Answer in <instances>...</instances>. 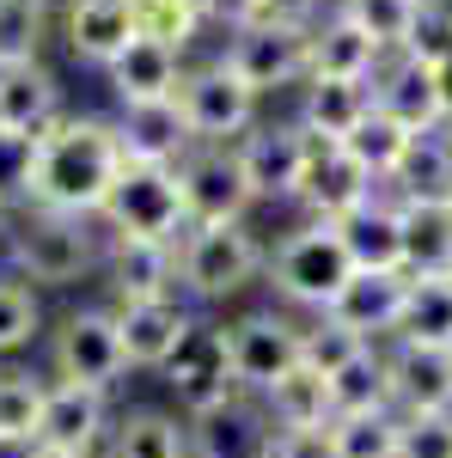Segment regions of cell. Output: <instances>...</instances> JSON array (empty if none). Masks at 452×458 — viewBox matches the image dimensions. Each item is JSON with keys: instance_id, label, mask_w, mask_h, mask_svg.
<instances>
[{"instance_id": "cell-1", "label": "cell", "mask_w": 452, "mask_h": 458, "mask_svg": "<svg viewBox=\"0 0 452 458\" xmlns=\"http://www.w3.org/2000/svg\"><path fill=\"white\" fill-rule=\"evenodd\" d=\"M123 165L129 159H123V141H116V116L68 110L43 141H31V172H25V202L19 208L98 220Z\"/></svg>"}, {"instance_id": "cell-2", "label": "cell", "mask_w": 452, "mask_h": 458, "mask_svg": "<svg viewBox=\"0 0 452 458\" xmlns=\"http://www.w3.org/2000/svg\"><path fill=\"white\" fill-rule=\"evenodd\" d=\"M6 276L43 287H80L105 269V226L80 214H49V208H13L6 220Z\"/></svg>"}, {"instance_id": "cell-3", "label": "cell", "mask_w": 452, "mask_h": 458, "mask_svg": "<svg viewBox=\"0 0 452 458\" xmlns=\"http://www.w3.org/2000/svg\"><path fill=\"white\" fill-rule=\"evenodd\" d=\"M257 282H269V245L257 239L251 220H233V226H190V233L177 239V293H183L196 312L233 306V300H244Z\"/></svg>"}, {"instance_id": "cell-4", "label": "cell", "mask_w": 452, "mask_h": 458, "mask_svg": "<svg viewBox=\"0 0 452 458\" xmlns=\"http://www.w3.org/2000/svg\"><path fill=\"white\" fill-rule=\"evenodd\" d=\"M348 276H354V263H348L337 226H324V220H300V226L269 250V287H276L281 306L300 312V318L330 312L337 293L348 287Z\"/></svg>"}, {"instance_id": "cell-5", "label": "cell", "mask_w": 452, "mask_h": 458, "mask_svg": "<svg viewBox=\"0 0 452 458\" xmlns=\"http://www.w3.org/2000/svg\"><path fill=\"white\" fill-rule=\"evenodd\" d=\"M220 343H226V367H233L239 391L263 397L306 360V318L287 306H251V312L220 318Z\"/></svg>"}, {"instance_id": "cell-6", "label": "cell", "mask_w": 452, "mask_h": 458, "mask_svg": "<svg viewBox=\"0 0 452 458\" xmlns=\"http://www.w3.org/2000/svg\"><path fill=\"white\" fill-rule=\"evenodd\" d=\"M49 379L55 386H86V391H116L129 379V354H123V330L105 300L73 306L49 324Z\"/></svg>"}, {"instance_id": "cell-7", "label": "cell", "mask_w": 452, "mask_h": 458, "mask_svg": "<svg viewBox=\"0 0 452 458\" xmlns=\"http://www.w3.org/2000/svg\"><path fill=\"white\" fill-rule=\"evenodd\" d=\"M105 239H159L177 245L190 233V214H183V190H177V165H141L129 159L110 202L98 208Z\"/></svg>"}, {"instance_id": "cell-8", "label": "cell", "mask_w": 452, "mask_h": 458, "mask_svg": "<svg viewBox=\"0 0 452 458\" xmlns=\"http://www.w3.org/2000/svg\"><path fill=\"white\" fill-rule=\"evenodd\" d=\"M177 110H183V129H190L196 147H233V141H244V135L263 123V98H257L220 55L183 68Z\"/></svg>"}, {"instance_id": "cell-9", "label": "cell", "mask_w": 452, "mask_h": 458, "mask_svg": "<svg viewBox=\"0 0 452 458\" xmlns=\"http://www.w3.org/2000/svg\"><path fill=\"white\" fill-rule=\"evenodd\" d=\"M220 62L239 73L257 98H269L281 86H306L312 73V25H294V19H251L239 31H226Z\"/></svg>"}, {"instance_id": "cell-10", "label": "cell", "mask_w": 452, "mask_h": 458, "mask_svg": "<svg viewBox=\"0 0 452 458\" xmlns=\"http://www.w3.org/2000/svg\"><path fill=\"white\" fill-rule=\"evenodd\" d=\"M177 190H183L190 226H233V220H251L257 208L233 147H190L177 159Z\"/></svg>"}, {"instance_id": "cell-11", "label": "cell", "mask_w": 452, "mask_h": 458, "mask_svg": "<svg viewBox=\"0 0 452 458\" xmlns=\"http://www.w3.org/2000/svg\"><path fill=\"white\" fill-rule=\"evenodd\" d=\"M116 312V330H123V354H129V373H159L183 336L202 324V312L183 300V293H166V300H105Z\"/></svg>"}, {"instance_id": "cell-12", "label": "cell", "mask_w": 452, "mask_h": 458, "mask_svg": "<svg viewBox=\"0 0 452 458\" xmlns=\"http://www.w3.org/2000/svg\"><path fill=\"white\" fill-rule=\"evenodd\" d=\"M159 379L166 391L177 397V416L190 422V416H202L214 403H226V397H239V379H233V367H226V343H220V324L202 318L190 336H183V349L159 367Z\"/></svg>"}, {"instance_id": "cell-13", "label": "cell", "mask_w": 452, "mask_h": 458, "mask_svg": "<svg viewBox=\"0 0 452 458\" xmlns=\"http://www.w3.org/2000/svg\"><path fill=\"white\" fill-rule=\"evenodd\" d=\"M373 196H380V183L348 159L343 141L306 135V172H300V196H294V202L306 208V220L337 226L343 214H354L361 202H373Z\"/></svg>"}, {"instance_id": "cell-14", "label": "cell", "mask_w": 452, "mask_h": 458, "mask_svg": "<svg viewBox=\"0 0 452 458\" xmlns=\"http://www.w3.org/2000/svg\"><path fill=\"white\" fill-rule=\"evenodd\" d=\"M183 428H190V458H276V446H281L263 397H251V391L190 416Z\"/></svg>"}, {"instance_id": "cell-15", "label": "cell", "mask_w": 452, "mask_h": 458, "mask_svg": "<svg viewBox=\"0 0 452 458\" xmlns=\"http://www.w3.org/2000/svg\"><path fill=\"white\" fill-rule=\"evenodd\" d=\"M233 153H239L257 208L300 196V172H306V129L300 123H257L244 141H233Z\"/></svg>"}, {"instance_id": "cell-16", "label": "cell", "mask_w": 452, "mask_h": 458, "mask_svg": "<svg viewBox=\"0 0 452 458\" xmlns=\"http://www.w3.org/2000/svg\"><path fill=\"white\" fill-rule=\"evenodd\" d=\"M404 306H410V269H354L324 318L361 343H397Z\"/></svg>"}, {"instance_id": "cell-17", "label": "cell", "mask_w": 452, "mask_h": 458, "mask_svg": "<svg viewBox=\"0 0 452 458\" xmlns=\"http://www.w3.org/2000/svg\"><path fill=\"white\" fill-rule=\"evenodd\" d=\"M110 422H116L110 391L55 386V379H49L43 416H37V446H49V453H105Z\"/></svg>"}, {"instance_id": "cell-18", "label": "cell", "mask_w": 452, "mask_h": 458, "mask_svg": "<svg viewBox=\"0 0 452 458\" xmlns=\"http://www.w3.org/2000/svg\"><path fill=\"white\" fill-rule=\"evenodd\" d=\"M135 37H141L135 0H62V43H68L73 62L110 68Z\"/></svg>"}, {"instance_id": "cell-19", "label": "cell", "mask_w": 452, "mask_h": 458, "mask_svg": "<svg viewBox=\"0 0 452 458\" xmlns=\"http://www.w3.org/2000/svg\"><path fill=\"white\" fill-rule=\"evenodd\" d=\"M105 300H166L177 293V245L159 239H105Z\"/></svg>"}, {"instance_id": "cell-20", "label": "cell", "mask_w": 452, "mask_h": 458, "mask_svg": "<svg viewBox=\"0 0 452 458\" xmlns=\"http://www.w3.org/2000/svg\"><path fill=\"white\" fill-rule=\"evenodd\" d=\"M373 105L385 116H397L410 135H434V129H447L440 123V86H434V62H422V55H385V68L373 73Z\"/></svg>"}, {"instance_id": "cell-21", "label": "cell", "mask_w": 452, "mask_h": 458, "mask_svg": "<svg viewBox=\"0 0 452 458\" xmlns=\"http://www.w3.org/2000/svg\"><path fill=\"white\" fill-rule=\"evenodd\" d=\"M62 116H68V105H62V80L43 68V62L0 68V135L43 141Z\"/></svg>"}, {"instance_id": "cell-22", "label": "cell", "mask_w": 452, "mask_h": 458, "mask_svg": "<svg viewBox=\"0 0 452 458\" xmlns=\"http://www.w3.org/2000/svg\"><path fill=\"white\" fill-rule=\"evenodd\" d=\"M105 86H110V98H116V110L166 105V98H177V86H183V55L166 49V43H153V37H135L105 68Z\"/></svg>"}, {"instance_id": "cell-23", "label": "cell", "mask_w": 452, "mask_h": 458, "mask_svg": "<svg viewBox=\"0 0 452 458\" xmlns=\"http://www.w3.org/2000/svg\"><path fill=\"white\" fill-rule=\"evenodd\" d=\"M380 68H385V49L343 6H324L312 19V73L306 80H373Z\"/></svg>"}, {"instance_id": "cell-24", "label": "cell", "mask_w": 452, "mask_h": 458, "mask_svg": "<svg viewBox=\"0 0 452 458\" xmlns=\"http://www.w3.org/2000/svg\"><path fill=\"white\" fill-rule=\"evenodd\" d=\"M263 410H269V422H276L281 440H324V428L337 422V410H330V379L318 373V367H294L287 379L263 391Z\"/></svg>"}, {"instance_id": "cell-25", "label": "cell", "mask_w": 452, "mask_h": 458, "mask_svg": "<svg viewBox=\"0 0 452 458\" xmlns=\"http://www.w3.org/2000/svg\"><path fill=\"white\" fill-rule=\"evenodd\" d=\"M391 410L397 416L452 410V349L391 343Z\"/></svg>"}, {"instance_id": "cell-26", "label": "cell", "mask_w": 452, "mask_h": 458, "mask_svg": "<svg viewBox=\"0 0 452 458\" xmlns=\"http://www.w3.org/2000/svg\"><path fill=\"white\" fill-rule=\"evenodd\" d=\"M337 239H343L354 269H404V214L385 190L337 220Z\"/></svg>"}, {"instance_id": "cell-27", "label": "cell", "mask_w": 452, "mask_h": 458, "mask_svg": "<svg viewBox=\"0 0 452 458\" xmlns=\"http://www.w3.org/2000/svg\"><path fill=\"white\" fill-rule=\"evenodd\" d=\"M116 141H123V159H141V165H177V159L196 147V141H190V129H183L177 98L116 110Z\"/></svg>"}, {"instance_id": "cell-28", "label": "cell", "mask_w": 452, "mask_h": 458, "mask_svg": "<svg viewBox=\"0 0 452 458\" xmlns=\"http://www.w3.org/2000/svg\"><path fill=\"white\" fill-rule=\"evenodd\" d=\"M98 458H190V428L177 410L135 403V410H116Z\"/></svg>"}, {"instance_id": "cell-29", "label": "cell", "mask_w": 452, "mask_h": 458, "mask_svg": "<svg viewBox=\"0 0 452 458\" xmlns=\"http://www.w3.org/2000/svg\"><path fill=\"white\" fill-rule=\"evenodd\" d=\"M373 110V80H306L300 86V129L324 135V141H343L354 135V123Z\"/></svg>"}, {"instance_id": "cell-30", "label": "cell", "mask_w": 452, "mask_h": 458, "mask_svg": "<svg viewBox=\"0 0 452 458\" xmlns=\"http://www.w3.org/2000/svg\"><path fill=\"white\" fill-rule=\"evenodd\" d=\"M330 410L337 416L391 410V343H367L330 373Z\"/></svg>"}, {"instance_id": "cell-31", "label": "cell", "mask_w": 452, "mask_h": 458, "mask_svg": "<svg viewBox=\"0 0 452 458\" xmlns=\"http://www.w3.org/2000/svg\"><path fill=\"white\" fill-rule=\"evenodd\" d=\"M391 202H452V135L434 129V135H416L397 177L385 183Z\"/></svg>"}, {"instance_id": "cell-32", "label": "cell", "mask_w": 452, "mask_h": 458, "mask_svg": "<svg viewBox=\"0 0 452 458\" xmlns=\"http://www.w3.org/2000/svg\"><path fill=\"white\" fill-rule=\"evenodd\" d=\"M404 214V269L452 276V202H397Z\"/></svg>"}, {"instance_id": "cell-33", "label": "cell", "mask_w": 452, "mask_h": 458, "mask_svg": "<svg viewBox=\"0 0 452 458\" xmlns=\"http://www.w3.org/2000/svg\"><path fill=\"white\" fill-rule=\"evenodd\" d=\"M410 141H416V135H410V129H404L397 116H385V110L373 105L367 116H361V123H354V135H343V153H348V159H354V165H361V172H367V177H373V183L385 190V183L397 177V165H404Z\"/></svg>"}, {"instance_id": "cell-34", "label": "cell", "mask_w": 452, "mask_h": 458, "mask_svg": "<svg viewBox=\"0 0 452 458\" xmlns=\"http://www.w3.org/2000/svg\"><path fill=\"white\" fill-rule=\"evenodd\" d=\"M397 343L452 349V276H410V306L397 324Z\"/></svg>"}, {"instance_id": "cell-35", "label": "cell", "mask_w": 452, "mask_h": 458, "mask_svg": "<svg viewBox=\"0 0 452 458\" xmlns=\"http://www.w3.org/2000/svg\"><path fill=\"white\" fill-rule=\"evenodd\" d=\"M324 458H397V410L337 416L324 428Z\"/></svg>"}, {"instance_id": "cell-36", "label": "cell", "mask_w": 452, "mask_h": 458, "mask_svg": "<svg viewBox=\"0 0 452 458\" xmlns=\"http://www.w3.org/2000/svg\"><path fill=\"white\" fill-rule=\"evenodd\" d=\"M385 55H404L422 31V0H337Z\"/></svg>"}, {"instance_id": "cell-37", "label": "cell", "mask_w": 452, "mask_h": 458, "mask_svg": "<svg viewBox=\"0 0 452 458\" xmlns=\"http://www.w3.org/2000/svg\"><path fill=\"white\" fill-rule=\"evenodd\" d=\"M135 25L141 37L190 55V43L209 31V0H135Z\"/></svg>"}, {"instance_id": "cell-38", "label": "cell", "mask_w": 452, "mask_h": 458, "mask_svg": "<svg viewBox=\"0 0 452 458\" xmlns=\"http://www.w3.org/2000/svg\"><path fill=\"white\" fill-rule=\"evenodd\" d=\"M49 0H0V68H25L43 62V37H49Z\"/></svg>"}, {"instance_id": "cell-39", "label": "cell", "mask_w": 452, "mask_h": 458, "mask_svg": "<svg viewBox=\"0 0 452 458\" xmlns=\"http://www.w3.org/2000/svg\"><path fill=\"white\" fill-rule=\"evenodd\" d=\"M43 330H49V318H43V293H37L31 282H19V276L0 269V360L19 354V349H31Z\"/></svg>"}, {"instance_id": "cell-40", "label": "cell", "mask_w": 452, "mask_h": 458, "mask_svg": "<svg viewBox=\"0 0 452 458\" xmlns=\"http://www.w3.org/2000/svg\"><path fill=\"white\" fill-rule=\"evenodd\" d=\"M43 397H49V373H31V367H0V434H31V440H37Z\"/></svg>"}, {"instance_id": "cell-41", "label": "cell", "mask_w": 452, "mask_h": 458, "mask_svg": "<svg viewBox=\"0 0 452 458\" xmlns=\"http://www.w3.org/2000/svg\"><path fill=\"white\" fill-rule=\"evenodd\" d=\"M397 458H452V410L397 416Z\"/></svg>"}, {"instance_id": "cell-42", "label": "cell", "mask_w": 452, "mask_h": 458, "mask_svg": "<svg viewBox=\"0 0 452 458\" xmlns=\"http://www.w3.org/2000/svg\"><path fill=\"white\" fill-rule=\"evenodd\" d=\"M354 349H367V343H361V336H348L343 324H330V318H306V367H318L324 379H330Z\"/></svg>"}, {"instance_id": "cell-43", "label": "cell", "mask_w": 452, "mask_h": 458, "mask_svg": "<svg viewBox=\"0 0 452 458\" xmlns=\"http://www.w3.org/2000/svg\"><path fill=\"white\" fill-rule=\"evenodd\" d=\"M25 172H31V141L0 135V202H6V208L25 202Z\"/></svg>"}, {"instance_id": "cell-44", "label": "cell", "mask_w": 452, "mask_h": 458, "mask_svg": "<svg viewBox=\"0 0 452 458\" xmlns=\"http://www.w3.org/2000/svg\"><path fill=\"white\" fill-rule=\"evenodd\" d=\"M251 19H263V0H209V25L220 31H239Z\"/></svg>"}, {"instance_id": "cell-45", "label": "cell", "mask_w": 452, "mask_h": 458, "mask_svg": "<svg viewBox=\"0 0 452 458\" xmlns=\"http://www.w3.org/2000/svg\"><path fill=\"white\" fill-rule=\"evenodd\" d=\"M324 6H330V0H263L269 19H294V25H312Z\"/></svg>"}, {"instance_id": "cell-46", "label": "cell", "mask_w": 452, "mask_h": 458, "mask_svg": "<svg viewBox=\"0 0 452 458\" xmlns=\"http://www.w3.org/2000/svg\"><path fill=\"white\" fill-rule=\"evenodd\" d=\"M434 86H440V123H447V135H452V49L434 62Z\"/></svg>"}, {"instance_id": "cell-47", "label": "cell", "mask_w": 452, "mask_h": 458, "mask_svg": "<svg viewBox=\"0 0 452 458\" xmlns=\"http://www.w3.org/2000/svg\"><path fill=\"white\" fill-rule=\"evenodd\" d=\"M422 25L440 31V37H452V0H422Z\"/></svg>"}, {"instance_id": "cell-48", "label": "cell", "mask_w": 452, "mask_h": 458, "mask_svg": "<svg viewBox=\"0 0 452 458\" xmlns=\"http://www.w3.org/2000/svg\"><path fill=\"white\" fill-rule=\"evenodd\" d=\"M0 458H43V446L31 434H0Z\"/></svg>"}, {"instance_id": "cell-49", "label": "cell", "mask_w": 452, "mask_h": 458, "mask_svg": "<svg viewBox=\"0 0 452 458\" xmlns=\"http://www.w3.org/2000/svg\"><path fill=\"white\" fill-rule=\"evenodd\" d=\"M6 220H13V208H6V202H0V245H6Z\"/></svg>"}, {"instance_id": "cell-50", "label": "cell", "mask_w": 452, "mask_h": 458, "mask_svg": "<svg viewBox=\"0 0 452 458\" xmlns=\"http://www.w3.org/2000/svg\"><path fill=\"white\" fill-rule=\"evenodd\" d=\"M43 458H98V453H49V446H43Z\"/></svg>"}, {"instance_id": "cell-51", "label": "cell", "mask_w": 452, "mask_h": 458, "mask_svg": "<svg viewBox=\"0 0 452 458\" xmlns=\"http://www.w3.org/2000/svg\"><path fill=\"white\" fill-rule=\"evenodd\" d=\"M330 6H337V0H330Z\"/></svg>"}]
</instances>
